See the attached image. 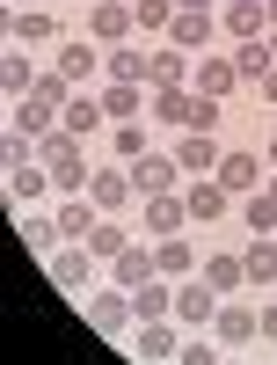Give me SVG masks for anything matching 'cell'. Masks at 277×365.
Returning a JSON list of instances; mask_svg holds the SVG:
<instances>
[{"instance_id": "f35d334b", "label": "cell", "mask_w": 277, "mask_h": 365, "mask_svg": "<svg viewBox=\"0 0 277 365\" xmlns=\"http://www.w3.org/2000/svg\"><path fill=\"white\" fill-rule=\"evenodd\" d=\"M132 22L146 29V37H168V22H175V0H132Z\"/></svg>"}, {"instance_id": "9a60e30c", "label": "cell", "mask_w": 277, "mask_h": 365, "mask_svg": "<svg viewBox=\"0 0 277 365\" xmlns=\"http://www.w3.org/2000/svg\"><path fill=\"white\" fill-rule=\"evenodd\" d=\"M182 227H190L182 190H168V197H139V234H146V241H168V234H182Z\"/></svg>"}, {"instance_id": "8992f818", "label": "cell", "mask_w": 277, "mask_h": 365, "mask_svg": "<svg viewBox=\"0 0 277 365\" xmlns=\"http://www.w3.org/2000/svg\"><path fill=\"white\" fill-rule=\"evenodd\" d=\"M168 44H175V51H190V58L219 51V44H226V37H219V8H175V22H168Z\"/></svg>"}, {"instance_id": "603a6c76", "label": "cell", "mask_w": 277, "mask_h": 365, "mask_svg": "<svg viewBox=\"0 0 277 365\" xmlns=\"http://www.w3.org/2000/svg\"><path fill=\"white\" fill-rule=\"evenodd\" d=\"M241 263H249V285L256 292H277V234H256V241H234Z\"/></svg>"}, {"instance_id": "ac0fdd59", "label": "cell", "mask_w": 277, "mask_h": 365, "mask_svg": "<svg viewBox=\"0 0 277 365\" xmlns=\"http://www.w3.org/2000/svg\"><path fill=\"white\" fill-rule=\"evenodd\" d=\"M190 88H204V96H219V103H226V96H241V73H234V51H226V44H219V51H204L197 66H190Z\"/></svg>"}, {"instance_id": "83f0119b", "label": "cell", "mask_w": 277, "mask_h": 365, "mask_svg": "<svg viewBox=\"0 0 277 365\" xmlns=\"http://www.w3.org/2000/svg\"><path fill=\"white\" fill-rule=\"evenodd\" d=\"M190 66H197L190 51H175V44H153V73H146V88H190Z\"/></svg>"}, {"instance_id": "ffe728a7", "label": "cell", "mask_w": 277, "mask_h": 365, "mask_svg": "<svg viewBox=\"0 0 277 365\" xmlns=\"http://www.w3.org/2000/svg\"><path fill=\"white\" fill-rule=\"evenodd\" d=\"M37 58H29L22 44H8V51H0V96H8V103H22V96H37Z\"/></svg>"}, {"instance_id": "f546056e", "label": "cell", "mask_w": 277, "mask_h": 365, "mask_svg": "<svg viewBox=\"0 0 277 365\" xmlns=\"http://www.w3.org/2000/svg\"><path fill=\"white\" fill-rule=\"evenodd\" d=\"M153 154V117H132V125H110V161H139Z\"/></svg>"}, {"instance_id": "2e32d148", "label": "cell", "mask_w": 277, "mask_h": 365, "mask_svg": "<svg viewBox=\"0 0 277 365\" xmlns=\"http://www.w3.org/2000/svg\"><path fill=\"white\" fill-rule=\"evenodd\" d=\"M211 314H219V292H211L204 278H182V285H175V322L190 329V336H204Z\"/></svg>"}, {"instance_id": "e0dca14e", "label": "cell", "mask_w": 277, "mask_h": 365, "mask_svg": "<svg viewBox=\"0 0 277 365\" xmlns=\"http://www.w3.org/2000/svg\"><path fill=\"white\" fill-rule=\"evenodd\" d=\"M153 278H161V263H153V241L139 234L132 249L110 263V285H117V292H139V285H153Z\"/></svg>"}, {"instance_id": "4dcf8cb0", "label": "cell", "mask_w": 277, "mask_h": 365, "mask_svg": "<svg viewBox=\"0 0 277 365\" xmlns=\"http://www.w3.org/2000/svg\"><path fill=\"white\" fill-rule=\"evenodd\" d=\"M234 51V73H241V88H256L270 66H277V51H270V37H249V44H226Z\"/></svg>"}, {"instance_id": "ba28073f", "label": "cell", "mask_w": 277, "mask_h": 365, "mask_svg": "<svg viewBox=\"0 0 277 365\" xmlns=\"http://www.w3.org/2000/svg\"><path fill=\"white\" fill-rule=\"evenodd\" d=\"M211 175H219L226 190H234V205H241V197H256L263 182H270V161L256 154V146H226V154H219V168H211Z\"/></svg>"}, {"instance_id": "ee69618b", "label": "cell", "mask_w": 277, "mask_h": 365, "mask_svg": "<svg viewBox=\"0 0 277 365\" xmlns=\"http://www.w3.org/2000/svg\"><path fill=\"white\" fill-rule=\"evenodd\" d=\"M175 8H219V0H175Z\"/></svg>"}, {"instance_id": "f6af8a7d", "label": "cell", "mask_w": 277, "mask_h": 365, "mask_svg": "<svg viewBox=\"0 0 277 365\" xmlns=\"http://www.w3.org/2000/svg\"><path fill=\"white\" fill-rule=\"evenodd\" d=\"M270 51H277V22H270Z\"/></svg>"}, {"instance_id": "e575fe53", "label": "cell", "mask_w": 277, "mask_h": 365, "mask_svg": "<svg viewBox=\"0 0 277 365\" xmlns=\"http://www.w3.org/2000/svg\"><path fill=\"white\" fill-rule=\"evenodd\" d=\"M182 110H190V88H153V96H146V117L161 132H182Z\"/></svg>"}, {"instance_id": "1f68e13d", "label": "cell", "mask_w": 277, "mask_h": 365, "mask_svg": "<svg viewBox=\"0 0 277 365\" xmlns=\"http://www.w3.org/2000/svg\"><path fill=\"white\" fill-rule=\"evenodd\" d=\"M132 314H139V322H175V278L139 285V292H132Z\"/></svg>"}, {"instance_id": "bcb514c9", "label": "cell", "mask_w": 277, "mask_h": 365, "mask_svg": "<svg viewBox=\"0 0 277 365\" xmlns=\"http://www.w3.org/2000/svg\"><path fill=\"white\" fill-rule=\"evenodd\" d=\"M29 8H51V0H29Z\"/></svg>"}, {"instance_id": "b9f144b4", "label": "cell", "mask_w": 277, "mask_h": 365, "mask_svg": "<svg viewBox=\"0 0 277 365\" xmlns=\"http://www.w3.org/2000/svg\"><path fill=\"white\" fill-rule=\"evenodd\" d=\"M263 344H277V292L263 299Z\"/></svg>"}, {"instance_id": "836d02e7", "label": "cell", "mask_w": 277, "mask_h": 365, "mask_svg": "<svg viewBox=\"0 0 277 365\" xmlns=\"http://www.w3.org/2000/svg\"><path fill=\"white\" fill-rule=\"evenodd\" d=\"M234 220H241V234H234V241H256V234H277V205H270V197L256 190V197H241V205H234Z\"/></svg>"}, {"instance_id": "7bdbcfd3", "label": "cell", "mask_w": 277, "mask_h": 365, "mask_svg": "<svg viewBox=\"0 0 277 365\" xmlns=\"http://www.w3.org/2000/svg\"><path fill=\"white\" fill-rule=\"evenodd\" d=\"M263 197H270V205H277V168H270V182H263Z\"/></svg>"}, {"instance_id": "d4e9b609", "label": "cell", "mask_w": 277, "mask_h": 365, "mask_svg": "<svg viewBox=\"0 0 277 365\" xmlns=\"http://www.w3.org/2000/svg\"><path fill=\"white\" fill-rule=\"evenodd\" d=\"M146 73H153V51L146 44H110L103 51V81H139L146 88Z\"/></svg>"}, {"instance_id": "8fae6325", "label": "cell", "mask_w": 277, "mask_h": 365, "mask_svg": "<svg viewBox=\"0 0 277 365\" xmlns=\"http://www.w3.org/2000/svg\"><path fill=\"white\" fill-rule=\"evenodd\" d=\"M182 336H190V329H182V322H139L125 351H132L139 365H175V351H182Z\"/></svg>"}, {"instance_id": "7c38bea8", "label": "cell", "mask_w": 277, "mask_h": 365, "mask_svg": "<svg viewBox=\"0 0 277 365\" xmlns=\"http://www.w3.org/2000/svg\"><path fill=\"white\" fill-rule=\"evenodd\" d=\"M0 175H8V205H15V212L58 205V182H51V168H44V161H22V168H0Z\"/></svg>"}, {"instance_id": "44dd1931", "label": "cell", "mask_w": 277, "mask_h": 365, "mask_svg": "<svg viewBox=\"0 0 277 365\" xmlns=\"http://www.w3.org/2000/svg\"><path fill=\"white\" fill-rule=\"evenodd\" d=\"M219 132H175V161H182V175H211L219 168Z\"/></svg>"}, {"instance_id": "7dc6e473", "label": "cell", "mask_w": 277, "mask_h": 365, "mask_svg": "<svg viewBox=\"0 0 277 365\" xmlns=\"http://www.w3.org/2000/svg\"><path fill=\"white\" fill-rule=\"evenodd\" d=\"M226 365H249V358H226Z\"/></svg>"}, {"instance_id": "60d3db41", "label": "cell", "mask_w": 277, "mask_h": 365, "mask_svg": "<svg viewBox=\"0 0 277 365\" xmlns=\"http://www.w3.org/2000/svg\"><path fill=\"white\" fill-rule=\"evenodd\" d=\"M249 96H256V103H263V110H277V66H270V73H263V81H256V88H249Z\"/></svg>"}, {"instance_id": "5bb4252c", "label": "cell", "mask_w": 277, "mask_h": 365, "mask_svg": "<svg viewBox=\"0 0 277 365\" xmlns=\"http://www.w3.org/2000/svg\"><path fill=\"white\" fill-rule=\"evenodd\" d=\"M219 37H226V44L270 37V0H219Z\"/></svg>"}, {"instance_id": "7a4b0ae2", "label": "cell", "mask_w": 277, "mask_h": 365, "mask_svg": "<svg viewBox=\"0 0 277 365\" xmlns=\"http://www.w3.org/2000/svg\"><path fill=\"white\" fill-rule=\"evenodd\" d=\"M103 270H110V263L88 249V241H58V249L44 256V278H51L58 292H95V285H103Z\"/></svg>"}, {"instance_id": "d6986e66", "label": "cell", "mask_w": 277, "mask_h": 365, "mask_svg": "<svg viewBox=\"0 0 277 365\" xmlns=\"http://www.w3.org/2000/svg\"><path fill=\"white\" fill-rule=\"evenodd\" d=\"M197 278L219 292V299H241V285H249V263H241V249H211V256L197 263Z\"/></svg>"}, {"instance_id": "f1b7e54d", "label": "cell", "mask_w": 277, "mask_h": 365, "mask_svg": "<svg viewBox=\"0 0 277 365\" xmlns=\"http://www.w3.org/2000/svg\"><path fill=\"white\" fill-rule=\"evenodd\" d=\"M15 234H22V249H37V256H51L58 249V241H66V234H58V212H22V220H15Z\"/></svg>"}, {"instance_id": "4316f807", "label": "cell", "mask_w": 277, "mask_h": 365, "mask_svg": "<svg viewBox=\"0 0 277 365\" xmlns=\"http://www.w3.org/2000/svg\"><path fill=\"white\" fill-rule=\"evenodd\" d=\"M51 212H58V234H66V241H88V234L103 227V212H95V197H88V190H80V197H58Z\"/></svg>"}, {"instance_id": "d590c367", "label": "cell", "mask_w": 277, "mask_h": 365, "mask_svg": "<svg viewBox=\"0 0 277 365\" xmlns=\"http://www.w3.org/2000/svg\"><path fill=\"white\" fill-rule=\"evenodd\" d=\"M8 125L44 139V132H58V110H51V103H37V96H22V103H8Z\"/></svg>"}, {"instance_id": "6da1fadb", "label": "cell", "mask_w": 277, "mask_h": 365, "mask_svg": "<svg viewBox=\"0 0 277 365\" xmlns=\"http://www.w3.org/2000/svg\"><path fill=\"white\" fill-rule=\"evenodd\" d=\"M80 322L95 329L103 344H117V351H125V344H132V329H139V314H132V292H117V285L80 292Z\"/></svg>"}, {"instance_id": "d6a6232c", "label": "cell", "mask_w": 277, "mask_h": 365, "mask_svg": "<svg viewBox=\"0 0 277 365\" xmlns=\"http://www.w3.org/2000/svg\"><path fill=\"white\" fill-rule=\"evenodd\" d=\"M132 241H139V220H103L95 234H88V249H95L103 263H117V256L132 249Z\"/></svg>"}, {"instance_id": "30bf717a", "label": "cell", "mask_w": 277, "mask_h": 365, "mask_svg": "<svg viewBox=\"0 0 277 365\" xmlns=\"http://www.w3.org/2000/svg\"><path fill=\"white\" fill-rule=\"evenodd\" d=\"M58 37H66V22H58L51 8H8V44H22V51H58Z\"/></svg>"}, {"instance_id": "8d00e7d4", "label": "cell", "mask_w": 277, "mask_h": 365, "mask_svg": "<svg viewBox=\"0 0 277 365\" xmlns=\"http://www.w3.org/2000/svg\"><path fill=\"white\" fill-rule=\"evenodd\" d=\"M226 125V103L204 96V88H190V110H182V132H219Z\"/></svg>"}, {"instance_id": "9c48e42d", "label": "cell", "mask_w": 277, "mask_h": 365, "mask_svg": "<svg viewBox=\"0 0 277 365\" xmlns=\"http://www.w3.org/2000/svg\"><path fill=\"white\" fill-rule=\"evenodd\" d=\"M132 168V182H139V197H168V190H182V161H175V146H153V154H139V161H125Z\"/></svg>"}, {"instance_id": "cb8c5ba5", "label": "cell", "mask_w": 277, "mask_h": 365, "mask_svg": "<svg viewBox=\"0 0 277 365\" xmlns=\"http://www.w3.org/2000/svg\"><path fill=\"white\" fill-rule=\"evenodd\" d=\"M153 263H161V278L182 285V278H197V263H204V256H197V241H190V234H168V241H153Z\"/></svg>"}, {"instance_id": "74e56055", "label": "cell", "mask_w": 277, "mask_h": 365, "mask_svg": "<svg viewBox=\"0 0 277 365\" xmlns=\"http://www.w3.org/2000/svg\"><path fill=\"white\" fill-rule=\"evenodd\" d=\"M37 146H44L37 132H15V125H8V132H0V168H22V161H37Z\"/></svg>"}, {"instance_id": "7402d4cb", "label": "cell", "mask_w": 277, "mask_h": 365, "mask_svg": "<svg viewBox=\"0 0 277 365\" xmlns=\"http://www.w3.org/2000/svg\"><path fill=\"white\" fill-rule=\"evenodd\" d=\"M95 96H103V117H110V125H132V117H146V96H153V88H139V81H103Z\"/></svg>"}, {"instance_id": "4fadbf2b", "label": "cell", "mask_w": 277, "mask_h": 365, "mask_svg": "<svg viewBox=\"0 0 277 365\" xmlns=\"http://www.w3.org/2000/svg\"><path fill=\"white\" fill-rule=\"evenodd\" d=\"M80 29H88L103 51H110V44H132V29H139V22H132V0H88V22H80Z\"/></svg>"}, {"instance_id": "277c9868", "label": "cell", "mask_w": 277, "mask_h": 365, "mask_svg": "<svg viewBox=\"0 0 277 365\" xmlns=\"http://www.w3.org/2000/svg\"><path fill=\"white\" fill-rule=\"evenodd\" d=\"M88 197H95V212H103V220H139V182H132V168H125V161L95 168Z\"/></svg>"}, {"instance_id": "52a82bcc", "label": "cell", "mask_w": 277, "mask_h": 365, "mask_svg": "<svg viewBox=\"0 0 277 365\" xmlns=\"http://www.w3.org/2000/svg\"><path fill=\"white\" fill-rule=\"evenodd\" d=\"M182 205H190V227H226L234 220V190L219 175H190L182 182Z\"/></svg>"}, {"instance_id": "484cf974", "label": "cell", "mask_w": 277, "mask_h": 365, "mask_svg": "<svg viewBox=\"0 0 277 365\" xmlns=\"http://www.w3.org/2000/svg\"><path fill=\"white\" fill-rule=\"evenodd\" d=\"M58 125H66L73 139H95V132L110 125V117H103V96H95V88H80V96H73L66 110H58Z\"/></svg>"}, {"instance_id": "ab89813d", "label": "cell", "mask_w": 277, "mask_h": 365, "mask_svg": "<svg viewBox=\"0 0 277 365\" xmlns=\"http://www.w3.org/2000/svg\"><path fill=\"white\" fill-rule=\"evenodd\" d=\"M175 365H226V351L211 344V336H182V351H175Z\"/></svg>"}, {"instance_id": "3957f363", "label": "cell", "mask_w": 277, "mask_h": 365, "mask_svg": "<svg viewBox=\"0 0 277 365\" xmlns=\"http://www.w3.org/2000/svg\"><path fill=\"white\" fill-rule=\"evenodd\" d=\"M204 336L219 344L226 358L256 351V344H263V307H249V299H219V314H211V329H204Z\"/></svg>"}, {"instance_id": "5b68a950", "label": "cell", "mask_w": 277, "mask_h": 365, "mask_svg": "<svg viewBox=\"0 0 277 365\" xmlns=\"http://www.w3.org/2000/svg\"><path fill=\"white\" fill-rule=\"evenodd\" d=\"M51 66L66 73L73 88H95V81H103V44L88 37V29H66V37H58V51H51Z\"/></svg>"}]
</instances>
